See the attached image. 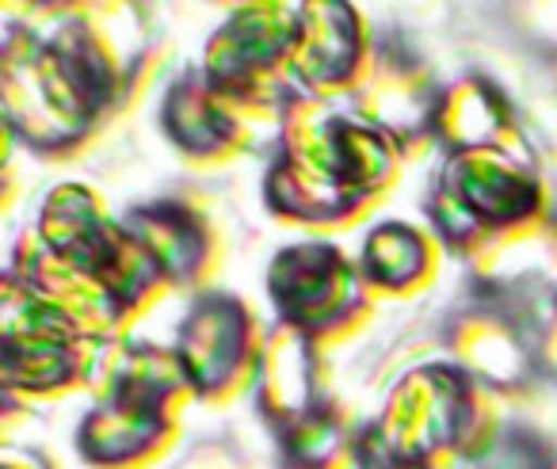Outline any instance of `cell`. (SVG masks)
I'll return each instance as SVG.
<instances>
[{
  "label": "cell",
  "instance_id": "obj_1",
  "mask_svg": "<svg viewBox=\"0 0 557 469\" xmlns=\"http://www.w3.org/2000/svg\"><path fill=\"white\" fill-rule=\"evenodd\" d=\"M115 70L88 27L70 39L35 42L12 39L4 50V108L9 119L35 146H62L81 138L103 103Z\"/></svg>",
  "mask_w": 557,
  "mask_h": 469
},
{
  "label": "cell",
  "instance_id": "obj_2",
  "mask_svg": "<svg viewBox=\"0 0 557 469\" xmlns=\"http://www.w3.org/2000/svg\"><path fill=\"white\" fill-rule=\"evenodd\" d=\"M466 382L450 370H417L389 397L379 428H374L371 451L386 466H424L435 451L450 446L462 435L466 423Z\"/></svg>",
  "mask_w": 557,
  "mask_h": 469
},
{
  "label": "cell",
  "instance_id": "obj_3",
  "mask_svg": "<svg viewBox=\"0 0 557 469\" xmlns=\"http://www.w3.org/2000/svg\"><path fill=\"white\" fill-rule=\"evenodd\" d=\"M531 207V180L493 149H478V153H462L447 169L435 214L450 237H470L478 230H511L527 222Z\"/></svg>",
  "mask_w": 557,
  "mask_h": 469
},
{
  "label": "cell",
  "instance_id": "obj_4",
  "mask_svg": "<svg viewBox=\"0 0 557 469\" xmlns=\"http://www.w3.org/2000/svg\"><path fill=\"white\" fill-rule=\"evenodd\" d=\"M298 16L302 12L287 4L240 9L207 50V73L214 81V92L233 96V100H263L260 85L295 50Z\"/></svg>",
  "mask_w": 557,
  "mask_h": 469
},
{
  "label": "cell",
  "instance_id": "obj_5",
  "mask_svg": "<svg viewBox=\"0 0 557 469\" xmlns=\"http://www.w3.org/2000/svg\"><path fill=\"white\" fill-rule=\"evenodd\" d=\"M271 298L295 329H325L341 321L344 309L356 301V275L341 260V252L325 245H302L275 260Z\"/></svg>",
  "mask_w": 557,
  "mask_h": 469
},
{
  "label": "cell",
  "instance_id": "obj_6",
  "mask_svg": "<svg viewBox=\"0 0 557 469\" xmlns=\"http://www.w3.org/2000/svg\"><path fill=\"white\" fill-rule=\"evenodd\" d=\"M248 321L237 301L207 298L191 309V317L180 329V362L187 382L199 390H222L245 367Z\"/></svg>",
  "mask_w": 557,
  "mask_h": 469
},
{
  "label": "cell",
  "instance_id": "obj_7",
  "mask_svg": "<svg viewBox=\"0 0 557 469\" xmlns=\"http://www.w3.org/2000/svg\"><path fill=\"white\" fill-rule=\"evenodd\" d=\"M298 35L290 50L295 73L313 88H333L359 65V20L348 4H306L298 9Z\"/></svg>",
  "mask_w": 557,
  "mask_h": 469
},
{
  "label": "cell",
  "instance_id": "obj_8",
  "mask_svg": "<svg viewBox=\"0 0 557 469\" xmlns=\"http://www.w3.org/2000/svg\"><path fill=\"white\" fill-rule=\"evenodd\" d=\"M260 397L268 405L271 416L278 420L298 423L302 416H310V397H313V355L310 340L302 329L287 324L271 336L268 351H263V370H260Z\"/></svg>",
  "mask_w": 557,
  "mask_h": 469
},
{
  "label": "cell",
  "instance_id": "obj_9",
  "mask_svg": "<svg viewBox=\"0 0 557 469\" xmlns=\"http://www.w3.org/2000/svg\"><path fill=\"white\" fill-rule=\"evenodd\" d=\"M161 431V408L131 397H108L81 431V446L96 461H126L146 451Z\"/></svg>",
  "mask_w": 557,
  "mask_h": 469
},
{
  "label": "cell",
  "instance_id": "obj_10",
  "mask_svg": "<svg viewBox=\"0 0 557 469\" xmlns=\"http://www.w3.org/2000/svg\"><path fill=\"white\" fill-rule=\"evenodd\" d=\"M363 119L374 126L379 134H420L428 123H435L432 111V96L420 73L412 70H382L371 77V85L363 88V103H359Z\"/></svg>",
  "mask_w": 557,
  "mask_h": 469
},
{
  "label": "cell",
  "instance_id": "obj_11",
  "mask_svg": "<svg viewBox=\"0 0 557 469\" xmlns=\"http://www.w3.org/2000/svg\"><path fill=\"white\" fill-rule=\"evenodd\" d=\"M435 131L458 146L462 153H478L488 149L504 131V103L481 81H462L458 88H450L447 100L435 108Z\"/></svg>",
  "mask_w": 557,
  "mask_h": 469
},
{
  "label": "cell",
  "instance_id": "obj_12",
  "mask_svg": "<svg viewBox=\"0 0 557 469\" xmlns=\"http://www.w3.org/2000/svg\"><path fill=\"white\" fill-rule=\"evenodd\" d=\"M164 123H169L172 138L195 153H210V149H222L225 141L237 138V123H233L225 96L207 92L199 85H184L172 92L169 108H164Z\"/></svg>",
  "mask_w": 557,
  "mask_h": 469
},
{
  "label": "cell",
  "instance_id": "obj_13",
  "mask_svg": "<svg viewBox=\"0 0 557 469\" xmlns=\"http://www.w3.org/2000/svg\"><path fill=\"white\" fill-rule=\"evenodd\" d=\"M458 355L466 370L481 374L485 382H519L527 370V355L516 329L500 317H470L458 329Z\"/></svg>",
  "mask_w": 557,
  "mask_h": 469
},
{
  "label": "cell",
  "instance_id": "obj_14",
  "mask_svg": "<svg viewBox=\"0 0 557 469\" xmlns=\"http://www.w3.org/2000/svg\"><path fill=\"white\" fill-rule=\"evenodd\" d=\"M134 237L141 240L153 263L161 268V275H187L195 263L202 260V233L184 210L176 207H157L134 214V222L126 225Z\"/></svg>",
  "mask_w": 557,
  "mask_h": 469
},
{
  "label": "cell",
  "instance_id": "obj_15",
  "mask_svg": "<svg viewBox=\"0 0 557 469\" xmlns=\"http://www.w3.org/2000/svg\"><path fill=\"white\" fill-rule=\"evenodd\" d=\"M428 268V240L409 225H379L367 233L363 275L374 286H405Z\"/></svg>",
  "mask_w": 557,
  "mask_h": 469
},
{
  "label": "cell",
  "instance_id": "obj_16",
  "mask_svg": "<svg viewBox=\"0 0 557 469\" xmlns=\"http://www.w3.org/2000/svg\"><path fill=\"white\" fill-rule=\"evenodd\" d=\"M77 367L73 344H9L4 347V378L20 390H50L65 382Z\"/></svg>",
  "mask_w": 557,
  "mask_h": 469
},
{
  "label": "cell",
  "instance_id": "obj_17",
  "mask_svg": "<svg viewBox=\"0 0 557 469\" xmlns=\"http://www.w3.org/2000/svg\"><path fill=\"white\" fill-rule=\"evenodd\" d=\"M341 423L329 412H310L298 423H290L287 454L298 469H321L341 454Z\"/></svg>",
  "mask_w": 557,
  "mask_h": 469
},
{
  "label": "cell",
  "instance_id": "obj_18",
  "mask_svg": "<svg viewBox=\"0 0 557 469\" xmlns=\"http://www.w3.org/2000/svg\"><path fill=\"white\" fill-rule=\"evenodd\" d=\"M466 469H549V454L539 439L523 435V431H508V435H493L470 454Z\"/></svg>",
  "mask_w": 557,
  "mask_h": 469
},
{
  "label": "cell",
  "instance_id": "obj_19",
  "mask_svg": "<svg viewBox=\"0 0 557 469\" xmlns=\"http://www.w3.org/2000/svg\"><path fill=\"white\" fill-rule=\"evenodd\" d=\"M0 469H42L35 458H27V454H16V451H9L4 454V466Z\"/></svg>",
  "mask_w": 557,
  "mask_h": 469
},
{
  "label": "cell",
  "instance_id": "obj_20",
  "mask_svg": "<svg viewBox=\"0 0 557 469\" xmlns=\"http://www.w3.org/2000/svg\"><path fill=\"white\" fill-rule=\"evenodd\" d=\"M546 362H549V370L557 374V317H554V324H549V332H546Z\"/></svg>",
  "mask_w": 557,
  "mask_h": 469
},
{
  "label": "cell",
  "instance_id": "obj_21",
  "mask_svg": "<svg viewBox=\"0 0 557 469\" xmlns=\"http://www.w3.org/2000/svg\"><path fill=\"white\" fill-rule=\"evenodd\" d=\"M389 469H428V466H389Z\"/></svg>",
  "mask_w": 557,
  "mask_h": 469
}]
</instances>
